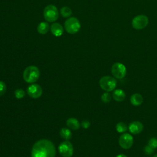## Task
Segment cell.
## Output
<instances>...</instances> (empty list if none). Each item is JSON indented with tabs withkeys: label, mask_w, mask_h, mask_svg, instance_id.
I'll list each match as a JSON object with an SVG mask.
<instances>
[{
	"label": "cell",
	"mask_w": 157,
	"mask_h": 157,
	"mask_svg": "<svg viewBox=\"0 0 157 157\" xmlns=\"http://www.w3.org/2000/svg\"><path fill=\"white\" fill-rule=\"evenodd\" d=\"M56 148L52 142L47 139H40L33 146L31 157H55Z\"/></svg>",
	"instance_id": "cell-1"
},
{
	"label": "cell",
	"mask_w": 157,
	"mask_h": 157,
	"mask_svg": "<svg viewBox=\"0 0 157 157\" xmlns=\"http://www.w3.org/2000/svg\"><path fill=\"white\" fill-rule=\"evenodd\" d=\"M40 71L35 66H28L24 71L23 77L27 83H34L39 78Z\"/></svg>",
	"instance_id": "cell-2"
},
{
	"label": "cell",
	"mask_w": 157,
	"mask_h": 157,
	"mask_svg": "<svg viewBox=\"0 0 157 157\" xmlns=\"http://www.w3.org/2000/svg\"><path fill=\"white\" fill-rule=\"evenodd\" d=\"M80 27V23L75 17H70L64 22V29L67 33L71 34H74L78 33Z\"/></svg>",
	"instance_id": "cell-3"
},
{
	"label": "cell",
	"mask_w": 157,
	"mask_h": 157,
	"mask_svg": "<svg viewBox=\"0 0 157 157\" xmlns=\"http://www.w3.org/2000/svg\"><path fill=\"white\" fill-rule=\"evenodd\" d=\"M117 84L116 79L111 76H103L99 80V85L101 88L107 92L113 90Z\"/></svg>",
	"instance_id": "cell-4"
},
{
	"label": "cell",
	"mask_w": 157,
	"mask_h": 157,
	"mask_svg": "<svg viewBox=\"0 0 157 157\" xmlns=\"http://www.w3.org/2000/svg\"><path fill=\"white\" fill-rule=\"evenodd\" d=\"M59 16V13L56 6L52 4L47 6L44 9V17L48 22L55 21Z\"/></svg>",
	"instance_id": "cell-5"
},
{
	"label": "cell",
	"mask_w": 157,
	"mask_h": 157,
	"mask_svg": "<svg viewBox=\"0 0 157 157\" xmlns=\"http://www.w3.org/2000/svg\"><path fill=\"white\" fill-rule=\"evenodd\" d=\"M148 23V18L145 15H138L133 18L131 21V25L133 28L137 30H140L145 28Z\"/></svg>",
	"instance_id": "cell-6"
},
{
	"label": "cell",
	"mask_w": 157,
	"mask_h": 157,
	"mask_svg": "<svg viewBox=\"0 0 157 157\" xmlns=\"http://www.w3.org/2000/svg\"><path fill=\"white\" fill-rule=\"evenodd\" d=\"M58 151L63 157H71L74 153V148L69 141L65 140L59 145Z\"/></svg>",
	"instance_id": "cell-7"
},
{
	"label": "cell",
	"mask_w": 157,
	"mask_h": 157,
	"mask_svg": "<svg viewBox=\"0 0 157 157\" xmlns=\"http://www.w3.org/2000/svg\"><path fill=\"white\" fill-rule=\"evenodd\" d=\"M111 72L115 78L121 79L125 77L126 74V68L123 64L115 63L112 66Z\"/></svg>",
	"instance_id": "cell-8"
},
{
	"label": "cell",
	"mask_w": 157,
	"mask_h": 157,
	"mask_svg": "<svg viewBox=\"0 0 157 157\" xmlns=\"http://www.w3.org/2000/svg\"><path fill=\"white\" fill-rule=\"evenodd\" d=\"M118 143L122 148L129 149L133 144V137L128 133L123 134L119 137Z\"/></svg>",
	"instance_id": "cell-9"
},
{
	"label": "cell",
	"mask_w": 157,
	"mask_h": 157,
	"mask_svg": "<svg viewBox=\"0 0 157 157\" xmlns=\"http://www.w3.org/2000/svg\"><path fill=\"white\" fill-rule=\"evenodd\" d=\"M28 94L33 98H38L42 94V89L39 84H32L27 88Z\"/></svg>",
	"instance_id": "cell-10"
},
{
	"label": "cell",
	"mask_w": 157,
	"mask_h": 157,
	"mask_svg": "<svg viewBox=\"0 0 157 157\" xmlns=\"http://www.w3.org/2000/svg\"><path fill=\"white\" fill-rule=\"evenodd\" d=\"M144 126L142 123L138 121H134L131 122L129 126L128 129L129 132L132 134H138L140 132H141L143 130Z\"/></svg>",
	"instance_id": "cell-11"
},
{
	"label": "cell",
	"mask_w": 157,
	"mask_h": 157,
	"mask_svg": "<svg viewBox=\"0 0 157 157\" xmlns=\"http://www.w3.org/2000/svg\"><path fill=\"white\" fill-rule=\"evenodd\" d=\"M50 31L53 36L59 37L63 33V28L59 23H53L50 26Z\"/></svg>",
	"instance_id": "cell-12"
},
{
	"label": "cell",
	"mask_w": 157,
	"mask_h": 157,
	"mask_svg": "<svg viewBox=\"0 0 157 157\" xmlns=\"http://www.w3.org/2000/svg\"><path fill=\"white\" fill-rule=\"evenodd\" d=\"M113 99L117 102H121L124 100L126 94L124 91L121 89H117L113 91L112 94Z\"/></svg>",
	"instance_id": "cell-13"
},
{
	"label": "cell",
	"mask_w": 157,
	"mask_h": 157,
	"mask_svg": "<svg viewBox=\"0 0 157 157\" xmlns=\"http://www.w3.org/2000/svg\"><path fill=\"white\" fill-rule=\"evenodd\" d=\"M130 102L134 106H139L143 102V97L139 93H134L131 95Z\"/></svg>",
	"instance_id": "cell-14"
},
{
	"label": "cell",
	"mask_w": 157,
	"mask_h": 157,
	"mask_svg": "<svg viewBox=\"0 0 157 157\" xmlns=\"http://www.w3.org/2000/svg\"><path fill=\"white\" fill-rule=\"evenodd\" d=\"M67 126L72 130H77L80 128V124L79 121L75 118H69L66 121Z\"/></svg>",
	"instance_id": "cell-15"
},
{
	"label": "cell",
	"mask_w": 157,
	"mask_h": 157,
	"mask_svg": "<svg viewBox=\"0 0 157 157\" xmlns=\"http://www.w3.org/2000/svg\"><path fill=\"white\" fill-rule=\"evenodd\" d=\"M37 30L39 34H45L49 30L48 23L45 21L40 22L37 27Z\"/></svg>",
	"instance_id": "cell-16"
},
{
	"label": "cell",
	"mask_w": 157,
	"mask_h": 157,
	"mask_svg": "<svg viewBox=\"0 0 157 157\" xmlns=\"http://www.w3.org/2000/svg\"><path fill=\"white\" fill-rule=\"evenodd\" d=\"M59 134H60V136L63 139H65L66 140H69L72 137V132H71V131H70L69 129L66 128H61L60 131H59Z\"/></svg>",
	"instance_id": "cell-17"
},
{
	"label": "cell",
	"mask_w": 157,
	"mask_h": 157,
	"mask_svg": "<svg viewBox=\"0 0 157 157\" xmlns=\"http://www.w3.org/2000/svg\"><path fill=\"white\" fill-rule=\"evenodd\" d=\"M116 130L118 132H124L128 130L127 125L123 122H119L116 124Z\"/></svg>",
	"instance_id": "cell-18"
},
{
	"label": "cell",
	"mask_w": 157,
	"mask_h": 157,
	"mask_svg": "<svg viewBox=\"0 0 157 157\" xmlns=\"http://www.w3.org/2000/svg\"><path fill=\"white\" fill-rule=\"evenodd\" d=\"M60 13H61V15L63 17L66 18V17H69L71 16V15L72 14V10H71V9L69 8V7L64 6L61 9Z\"/></svg>",
	"instance_id": "cell-19"
},
{
	"label": "cell",
	"mask_w": 157,
	"mask_h": 157,
	"mask_svg": "<svg viewBox=\"0 0 157 157\" xmlns=\"http://www.w3.org/2000/svg\"><path fill=\"white\" fill-rule=\"evenodd\" d=\"M15 98L17 99H21L23 98L25 96V92L23 89L21 88H18L15 90V92H14Z\"/></svg>",
	"instance_id": "cell-20"
},
{
	"label": "cell",
	"mask_w": 157,
	"mask_h": 157,
	"mask_svg": "<svg viewBox=\"0 0 157 157\" xmlns=\"http://www.w3.org/2000/svg\"><path fill=\"white\" fill-rule=\"evenodd\" d=\"M111 99H112V97L110 94L107 92L103 93L101 96V101L104 103H108L110 102Z\"/></svg>",
	"instance_id": "cell-21"
},
{
	"label": "cell",
	"mask_w": 157,
	"mask_h": 157,
	"mask_svg": "<svg viewBox=\"0 0 157 157\" xmlns=\"http://www.w3.org/2000/svg\"><path fill=\"white\" fill-rule=\"evenodd\" d=\"M148 145L153 149L157 148V139L155 137L150 138L148 142Z\"/></svg>",
	"instance_id": "cell-22"
},
{
	"label": "cell",
	"mask_w": 157,
	"mask_h": 157,
	"mask_svg": "<svg viewBox=\"0 0 157 157\" xmlns=\"http://www.w3.org/2000/svg\"><path fill=\"white\" fill-rule=\"evenodd\" d=\"M6 89L7 88L5 83L0 80V96L4 94L6 91Z\"/></svg>",
	"instance_id": "cell-23"
},
{
	"label": "cell",
	"mask_w": 157,
	"mask_h": 157,
	"mask_svg": "<svg viewBox=\"0 0 157 157\" xmlns=\"http://www.w3.org/2000/svg\"><path fill=\"white\" fill-rule=\"evenodd\" d=\"M144 151L147 155H151V153H153L154 151V149L152 148L151 147H150L148 145H147L144 148Z\"/></svg>",
	"instance_id": "cell-24"
},
{
	"label": "cell",
	"mask_w": 157,
	"mask_h": 157,
	"mask_svg": "<svg viewBox=\"0 0 157 157\" xmlns=\"http://www.w3.org/2000/svg\"><path fill=\"white\" fill-rule=\"evenodd\" d=\"M81 126L84 128V129H87L90 127V123L88 120H83L81 122Z\"/></svg>",
	"instance_id": "cell-25"
},
{
	"label": "cell",
	"mask_w": 157,
	"mask_h": 157,
	"mask_svg": "<svg viewBox=\"0 0 157 157\" xmlns=\"http://www.w3.org/2000/svg\"><path fill=\"white\" fill-rule=\"evenodd\" d=\"M116 157H127V156L124 154H120V155H118Z\"/></svg>",
	"instance_id": "cell-26"
},
{
	"label": "cell",
	"mask_w": 157,
	"mask_h": 157,
	"mask_svg": "<svg viewBox=\"0 0 157 157\" xmlns=\"http://www.w3.org/2000/svg\"><path fill=\"white\" fill-rule=\"evenodd\" d=\"M153 157H157V154H156V155H155Z\"/></svg>",
	"instance_id": "cell-27"
}]
</instances>
